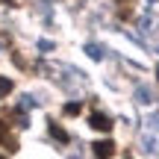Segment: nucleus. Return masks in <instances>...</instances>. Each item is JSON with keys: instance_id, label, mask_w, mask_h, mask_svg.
<instances>
[{"instance_id": "obj_1", "label": "nucleus", "mask_w": 159, "mask_h": 159, "mask_svg": "<svg viewBox=\"0 0 159 159\" xmlns=\"http://www.w3.org/2000/svg\"><path fill=\"white\" fill-rule=\"evenodd\" d=\"M91 153H94V159H112L115 156V142L112 139H100V142L91 144Z\"/></svg>"}, {"instance_id": "obj_2", "label": "nucleus", "mask_w": 159, "mask_h": 159, "mask_svg": "<svg viewBox=\"0 0 159 159\" xmlns=\"http://www.w3.org/2000/svg\"><path fill=\"white\" fill-rule=\"evenodd\" d=\"M89 127L97 130V133H109L112 130V118L103 115V112H89Z\"/></svg>"}, {"instance_id": "obj_3", "label": "nucleus", "mask_w": 159, "mask_h": 159, "mask_svg": "<svg viewBox=\"0 0 159 159\" xmlns=\"http://www.w3.org/2000/svg\"><path fill=\"white\" fill-rule=\"evenodd\" d=\"M0 144H3L9 153L18 150V142H15V136L9 133V121H6V118H0Z\"/></svg>"}, {"instance_id": "obj_4", "label": "nucleus", "mask_w": 159, "mask_h": 159, "mask_svg": "<svg viewBox=\"0 0 159 159\" xmlns=\"http://www.w3.org/2000/svg\"><path fill=\"white\" fill-rule=\"evenodd\" d=\"M47 133H50V136L56 139L59 144H68V142H71V136H68V130H62V127H59L56 121H47Z\"/></svg>"}, {"instance_id": "obj_5", "label": "nucleus", "mask_w": 159, "mask_h": 159, "mask_svg": "<svg viewBox=\"0 0 159 159\" xmlns=\"http://www.w3.org/2000/svg\"><path fill=\"white\" fill-rule=\"evenodd\" d=\"M12 89H15V83H12V80H6V77H0V97L12 94Z\"/></svg>"}, {"instance_id": "obj_6", "label": "nucleus", "mask_w": 159, "mask_h": 159, "mask_svg": "<svg viewBox=\"0 0 159 159\" xmlns=\"http://www.w3.org/2000/svg\"><path fill=\"white\" fill-rule=\"evenodd\" d=\"M85 53H89L91 59H103V50H100L97 44H85Z\"/></svg>"}, {"instance_id": "obj_7", "label": "nucleus", "mask_w": 159, "mask_h": 159, "mask_svg": "<svg viewBox=\"0 0 159 159\" xmlns=\"http://www.w3.org/2000/svg\"><path fill=\"white\" fill-rule=\"evenodd\" d=\"M80 103H65V115H80Z\"/></svg>"}, {"instance_id": "obj_8", "label": "nucleus", "mask_w": 159, "mask_h": 159, "mask_svg": "<svg viewBox=\"0 0 159 159\" xmlns=\"http://www.w3.org/2000/svg\"><path fill=\"white\" fill-rule=\"evenodd\" d=\"M136 97H139L142 103H150V91H148V89H139V91H136Z\"/></svg>"}, {"instance_id": "obj_9", "label": "nucleus", "mask_w": 159, "mask_h": 159, "mask_svg": "<svg viewBox=\"0 0 159 159\" xmlns=\"http://www.w3.org/2000/svg\"><path fill=\"white\" fill-rule=\"evenodd\" d=\"M115 3H130V0H115Z\"/></svg>"}, {"instance_id": "obj_10", "label": "nucleus", "mask_w": 159, "mask_h": 159, "mask_svg": "<svg viewBox=\"0 0 159 159\" xmlns=\"http://www.w3.org/2000/svg\"><path fill=\"white\" fill-rule=\"evenodd\" d=\"M156 77H159V68H156Z\"/></svg>"}, {"instance_id": "obj_11", "label": "nucleus", "mask_w": 159, "mask_h": 159, "mask_svg": "<svg viewBox=\"0 0 159 159\" xmlns=\"http://www.w3.org/2000/svg\"><path fill=\"white\" fill-rule=\"evenodd\" d=\"M127 159H133V156H127Z\"/></svg>"}, {"instance_id": "obj_12", "label": "nucleus", "mask_w": 159, "mask_h": 159, "mask_svg": "<svg viewBox=\"0 0 159 159\" xmlns=\"http://www.w3.org/2000/svg\"><path fill=\"white\" fill-rule=\"evenodd\" d=\"M0 159H6V156H0Z\"/></svg>"}]
</instances>
